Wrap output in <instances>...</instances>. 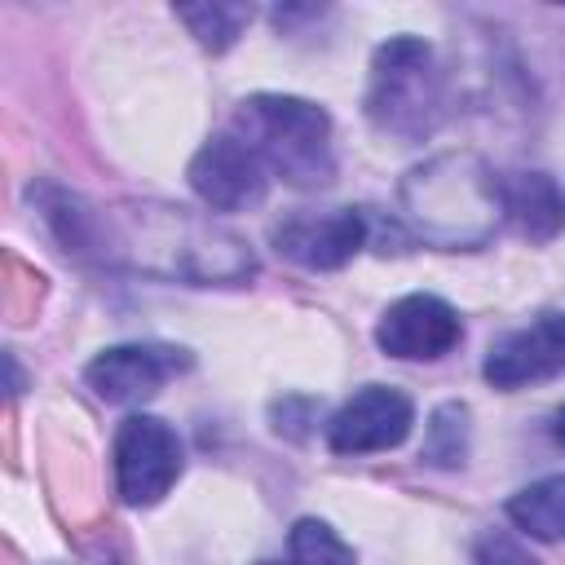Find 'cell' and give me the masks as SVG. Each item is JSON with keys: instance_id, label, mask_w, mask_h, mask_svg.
Masks as SVG:
<instances>
[{"instance_id": "3957f363", "label": "cell", "mask_w": 565, "mask_h": 565, "mask_svg": "<svg viewBox=\"0 0 565 565\" xmlns=\"http://www.w3.org/2000/svg\"><path fill=\"white\" fill-rule=\"evenodd\" d=\"M234 137L252 146L265 172L282 177L287 185L318 190L335 177V146H331V115L291 93H252L234 110Z\"/></svg>"}, {"instance_id": "ba28073f", "label": "cell", "mask_w": 565, "mask_h": 565, "mask_svg": "<svg viewBox=\"0 0 565 565\" xmlns=\"http://www.w3.org/2000/svg\"><path fill=\"white\" fill-rule=\"evenodd\" d=\"M415 424V402L393 384H366L358 388L327 424V446L335 455H371L393 450L406 441Z\"/></svg>"}, {"instance_id": "2e32d148", "label": "cell", "mask_w": 565, "mask_h": 565, "mask_svg": "<svg viewBox=\"0 0 565 565\" xmlns=\"http://www.w3.org/2000/svg\"><path fill=\"white\" fill-rule=\"evenodd\" d=\"M287 565H353V547L318 516H300L287 534Z\"/></svg>"}, {"instance_id": "8992f818", "label": "cell", "mask_w": 565, "mask_h": 565, "mask_svg": "<svg viewBox=\"0 0 565 565\" xmlns=\"http://www.w3.org/2000/svg\"><path fill=\"white\" fill-rule=\"evenodd\" d=\"M561 371H565V313H556V309H543L525 327L494 335L486 349V362H481L486 384H494L503 393L556 380Z\"/></svg>"}, {"instance_id": "5bb4252c", "label": "cell", "mask_w": 565, "mask_h": 565, "mask_svg": "<svg viewBox=\"0 0 565 565\" xmlns=\"http://www.w3.org/2000/svg\"><path fill=\"white\" fill-rule=\"evenodd\" d=\"M468 406L463 402H441L433 415H428V428H424V446H419V459H428L433 468H459L468 459Z\"/></svg>"}, {"instance_id": "9a60e30c", "label": "cell", "mask_w": 565, "mask_h": 565, "mask_svg": "<svg viewBox=\"0 0 565 565\" xmlns=\"http://www.w3.org/2000/svg\"><path fill=\"white\" fill-rule=\"evenodd\" d=\"M252 4H181L177 9V18L190 26V35L203 44V49H212V53H225L230 44H238V35H243V26L252 22Z\"/></svg>"}, {"instance_id": "7c38bea8", "label": "cell", "mask_w": 565, "mask_h": 565, "mask_svg": "<svg viewBox=\"0 0 565 565\" xmlns=\"http://www.w3.org/2000/svg\"><path fill=\"white\" fill-rule=\"evenodd\" d=\"M503 221L525 243H552L565 230V185L552 172H512L503 181Z\"/></svg>"}, {"instance_id": "8fae6325", "label": "cell", "mask_w": 565, "mask_h": 565, "mask_svg": "<svg viewBox=\"0 0 565 565\" xmlns=\"http://www.w3.org/2000/svg\"><path fill=\"white\" fill-rule=\"evenodd\" d=\"M185 366H190V358L181 349H163V344H115V349H102L84 366V380H88V388L102 402L132 406V402L154 397Z\"/></svg>"}, {"instance_id": "d6986e66", "label": "cell", "mask_w": 565, "mask_h": 565, "mask_svg": "<svg viewBox=\"0 0 565 565\" xmlns=\"http://www.w3.org/2000/svg\"><path fill=\"white\" fill-rule=\"evenodd\" d=\"M256 565H274V561H256Z\"/></svg>"}, {"instance_id": "30bf717a", "label": "cell", "mask_w": 565, "mask_h": 565, "mask_svg": "<svg viewBox=\"0 0 565 565\" xmlns=\"http://www.w3.org/2000/svg\"><path fill=\"white\" fill-rule=\"evenodd\" d=\"M366 216L358 207H331V212H300L274 225L278 256L305 265V269H340L366 247Z\"/></svg>"}, {"instance_id": "7a4b0ae2", "label": "cell", "mask_w": 565, "mask_h": 565, "mask_svg": "<svg viewBox=\"0 0 565 565\" xmlns=\"http://www.w3.org/2000/svg\"><path fill=\"white\" fill-rule=\"evenodd\" d=\"M397 207L428 247L472 252L486 247L503 221V181L477 150H441L402 177Z\"/></svg>"}, {"instance_id": "4fadbf2b", "label": "cell", "mask_w": 565, "mask_h": 565, "mask_svg": "<svg viewBox=\"0 0 565 565\" xmlns=\"http://www.w3.org/2000/svg\"><path fill=\"white\" fill-rule=\"evenodd\" d=\"M508 521L530 539H565V472L521 486L508 499Z\"/></svg>"}, {"instance_id": "52a82bcc", "label": "cell", "mask_w": 565, "mask_h": 565, "mask_svg": "<svg viewBox=\"0 0 565 565\" xmlns=\"http://www.w3.org/2000/svg\"><path fill=\"white\" fill-rule=\"evenodd\" d=\"M459 340H463L459 309L433 291H411V296L393 300L384 309V318L375 322V344L402 362H437Z\"/></svg>"}, {"instance_id": "6da1fadb", "label": "cell", "mask_w": 565, "mask_h": 565, "mask_svg": "<svg viewBox=\"0 0 565 565\" xmlns=\"http://www.w3.org/2000/svg\"><path fill=\"white\" fill-rule=\"evenodd\" d=\"M49 225L75 256L102 265L181 278V282H243L256 274L252 247L221 221L177 207V203H115L93 207L75 194H53L44 203Z\"/></svg>"}, {"instance_id": "9c48e42d", "label": "cell", "mask_w": 565, "mask_h": 565, "mask_svg": "<svg viewBox=\"0 0 565 565\" xmlns=\"http://www.w3.org/2000/svg\"><path fill=\"white\" fill-rule=\"evenodd\" d=\"M190 185L194 194L216 207V212H243V207H256L265 199V185H269V172L265 163L252 154V146L234 132H216L207 137L194 159H190Z\"/></svg>"}, {"instance_id": "277c9868", "label": "cell", "mask_w": 565, "mask_h": 565, "mask_svg": "<svg viewBox=\"0 0 565 565\" xmlns=\"http://www.w3.org/2000/svg\"><path fill=\"white\" fill-rule=\"evenodd\" d=\"M362 106L380 137H393L402 146L433 137L446 119V71L433 44L419 35H388L371 53Z\"/></svg>"}, {"instance_id": "e0dca14e", "label": "cell", "mask_w": 565, "mask_h": 565, "mask_svg": "<svg viewBox=\"0 0 565 565\" xmlns=\"http://www.w3.org/2000/svg\"><path fill=\"white\" fill-rule=\"evenodd\" d=\"M468 561H472V565H543L521 539H512V534H503V530H481Z\"/></svg>"}, {"instance_id": "5b68a950", "label": "cell", "mask_w": 565, "mask_h": 565, "mask_svg": "<svg viewBox=\"0 0 565 565\" xmlns=\"http://www.w3.org/2000/svg\"><path fill=\"white\" fill-rule=\"evenodd\" d=\"M181 477V437L159 415H128L115 433V490L128 508H154Z\"/></svg>"}, {"instance_id": "ac0fdd59", "label": "cell", "mask_w": 565, "mask_h": 565, "mask_svg": "<svg viewBox=\"0 0 565 565\" xmlns=\"http://www.w3.org/2000/svg\"><path fill=\"white\" fill-rule=\"evenodd\" d=\"M552 433H556V441H561V446H565V406H561V411H556V424H552Z\"/></svg>"}]
</instances>
